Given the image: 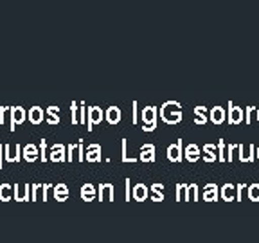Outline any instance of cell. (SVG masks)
I'll use <instances>...</instances> for the list:
<instances>
[{
  "mask_svg": "<svg viewBox=\"0 0 259 243\" xmlns=\"http://www.w3.org/2000/svg\"><path fill=\"white\" fill-rule=\"evenodd\" d=\"M160 117L167 123V125H177L182 119V108L177 101H167L162 105L160 108Z\"/></svg>",
  "mask_w": 259,
  "mask_h": 243,
  "instance_id": "cell-1",
  "label": "cell"
},
{
  "mask_svg": "<svg viewBox=\"0 0 259 243\" xmlns=\"http://www.w3.org/2000/svg\"><path fill=\"white\" fill-rule=\"evenodd\" d=\"M141 117H142V123H144L142 130H146V132L155 130V126H157V108H155V106H146L141 112Z\"/></svg>",
  "mask_w": 259,
  "mask_h": 243,
  "instance_id": "cell-2",
  "label": "cell"
},
{
  "mask_svg": "<svg viewBox=\"0 0 259 243\" xmlns=\"http://www.w3.org/2000/svg\"><path fill=\"white\" fill-rule=\"evenodd\" d=\"M9 113H11V130L15 132V125H22L27 119V112L24 110V106H11Z\"/></svg>",
  "mask_w": 259,
  "mask_h": 243,
  "instance_id": "cell-3",
  "label": "cell"
},
{
  "mask_svg": "<svg viewBox=\"0 0 259 243\" xmlns=\"http://www.w3.org/2000/svg\"><path fill=\"white\" fill-rule=\"evenodd\" d=\"M22 155V146L20 144H6L4 146V158L8 162H18Z\"/></svg>",
  "mask_w": 259,
  "mask_h": 243,
  "instance_id": "cell-4",
  "label": "cell"
},
{
  "mask_svg": "<svg viewBox=\"0 0 259 243\" xmlns=\"http://www.w3.org/2000/svg\"><path fill=\"white\" fill-rule=\"evenodd\" d=\"M167 158L173 162L182 160V139H178L175 144H171L169 148H167Z\"/></svg>",
  "mask_w": 259,
  "mask_h": 243,
  "instance_id": "cell-5",
  "label": "cell"
},
{
  "mask_svg": "<svg viewBox=\"0 0 259 243\" xmlns=\"http://www.w3.org/2000/svg\"><path fill=\"white\" fill-rule=\"evenodd\" d=\"M13 193H15L16 202H25V200H31V196H29V184H15V187H13Z\"/></svg>",
  "mask_w": 259,
  "mask_h": 243,
  "instance_id": "cell-6",
  "label": "cell"
},
{
  "mask_svg": "<svg viewBox=\"0 0 259 243\" xmlns=\"http://www.w3.org/2000/svg\"><path fill=\"white\" fill-rule=\"evenodd\" d=\"M103 117H105V113L99 106H89V130H92V126L97 123H101Z\"/></svg>",
  "mask_w": 259,
  "mask_h": 243,
  "instance_id": "cell-7",
  "label": "cell"
},
{
  "mask_svg": "<svg viewBox=\"0 0 259 243\" xmlns=\"http://www.w3.org/2000/svg\"><path fill=\"white\" fill-rule=\"evenodd\" d=\"M22 157H24L27 162H34L38 157H40L38 146L36 144H25L24 148H22Z\"/></svg>",
  "mask_w": 259,
  "mask_h": 243,
  "instance_id": "cell-8",
  "label": "cell"
},
{
  "mask_svg": "<svg viewBox=\"0 0 259 243\" xmlns=\"http://www.w3.org/2000/svg\"><path fill=\"white\" fill-rule=\"evenodd\" d=\"M65 144H54L53 148H51V153H49V158L53 162H61V160H67V157H65Z\"/></svg>",
  "mask_w": 259,
  "mask_h": 243,
  "instance_id": "cell-9",
  "label": "cell"
},
{
  "mask_svg": "<svg viewBox=\"0 0 259 243\" xmlns=\"http://www.w3.org/2000/svg\"><path fill=\"white\" fill-rule=\"evenodd\" d=\"M222 198L231 202V200H238V189H236L234 184H225L222 187Z\"/></svg>",
  "mask_w": 259,
  "mask_h": 243,
  "instance_id": "cell-10",
  "label": "cell"
},
{
  "mask_svg": "<svg viewBox=\"0 0 259 243\" xmlns=\"http://www.w3.org/2000/svg\"><path fill=\"white\" fill-rule=\"evenodd\" d=\"M141 158L142 162H153L155 160V146L153 144H144L141 146Z\"/></svg>",
  "mask_w": 259,
  "mask_h": 243,
  "instance_id": "cell-11",
  "label": "cell"
},
{
  "mask_svg": "<svg viewBox=\"0 0 259 243\" xmlns=\"http://www.w3.org/2000/svg\"><path fill=\"white\" fill-rule=\"evenodd\" d=\"M87 160L89 162H99L101 160V146L90 144L89 148H87Z\"/></svg>",
  "mask_w": 259,
  "mask_h": 243,
  "instance_id": "cell-12",
  "label": "cell"
},
{
  "mask_svg": "<svg viewBox=\"0 0 259 243\" xmlns=\"http://www.w3.org/2000/svg\"><path fill=\"white\" fill-rule=\"evenodd\" d=\"M241 121H243V110L231 103V105H229V123L238 125V123H241Z\"/></svg>",
  "mask_w": 259,
  "mask_h": 243,
  "instance_id": "cell-13",
  "label": "cell"
},
{
  "mask_svg": "<svg viewBox=\"0 0 259 243\" xmlns=\"http://www.w3.org/2000/svg\"><path fill=\"white\" fill-rule=\"evenodd\" d=\"M53 191H54V198H56L58 202H65V200L69 198V187L65 186V184H58V186H54Z\"/></svg>",
  "mask_w": 259,
  "mask_h": 243,
  "instance_id": "cell-14",
  "label": "cell"
},
{
  "mask_svg": "<svg viewBox=\"0 0 259 243\" xmlns=\"http://www.w3.org/2000/svg\"><path fill=\"white\" fill-rule=\"evenodd\" d=\"M29 121H31L32 125H38V123L44 121V108H41V106H32V108L29 110Z\"/></svg>",
  "mask_w": 259,
  "mask_h": 243,
  "instance_id": "cell-15",
  "label": "cell"
},
{
  "mask_svg": "<svg viewBox=\"0 0 259 243\" xmlns=\"http://www.w3.org/2000/svg\"><path fill=\"white\" fill-rule=\"evenodd\" d=\"M81 198L85 200V202H92L96 198V187L92 184H83V187H81Z\"/></svg>",
  "mask_w": 259,
  "mask_h": 243,
  "instance_id": "cell-16",
  "label": "cell"
},
{
  "mask_svg": "<svg viewBox=\"0 0 259 243\" xmlns=\"http://www.w3.org/2000/svg\"><path fill=\"white\" fill-rule=\"evenodd\" d=\"M105 115H106V121H108L110 125H115V123L121 121V110H119L117 106H110V108L105 112Z\"/></svg>",
  "mask_w": 259,
  "mask_h": 243,
  "instance_id": "cell-17",
  "label": "cell"
},
{
  "mask_svg": "<svg viewBox=\"0 0 259 243\" xmlns=\"http://www.w3.org/2000/svg\"><path fill=\"white\" fill-rule=\"evenodd\" d=\"M184 155H186V158L189 162H194V160H198L202 153H200L198 146H196V144H187V148L184 150Z\"/></svg>",
  "mask_w": 259,
  "mask_h": 243,
  "instance_id": "cell-18",
  "label": "cell"
},
{
  "mask_svg": "<svg viewBox=\"0 0 259 243\" xmlns=\"http://www.w3.org/2000/svg\"><path fill=\"white\" fill-rule=\"evenodd\" d=\"M99 200H113L112 184H101V186H99Z\"/></svg>",
  "mask_w": 259,
  "mask_h": 243,
  "instance_id": "cell-19",
  "label": "cell"
},
{
  "mask_svg": "<svg viewBox=\"0 0 259 243\" xmlns=\"http://www.w3.org/2000/svg\"><path fill=\"white\" fill-rule=\"evenodd\" d=\"M134 198L137 200V202H142V200L148 198V187H146L144 184L134 186Z\"/></svg>",
  "mask_w": 259,
  "mask_h": 243,
  "instance_id": "cell-20",
  "label": "cell"
},
{
  "mask_svg": "<svg viewBox=\"0 0 259 243\" xmlns=\"http://www.w3.org/2000/svg\"><path fill=\"white\" fill-rule=\"evenodd\" d=\"M216 198H218V186L210 184V186H207L205 189H203V200L212 202V200H216Z\"/></svg>",
  "mask_w": 259,
  "mask_h": 243,
  "instance_id": "cell-21",
  "label": "cell"
},
{
  "mask_svg": "<svg viewBox=\"0 0 259 243\" xmlns=\"http://www.w3.org/2000/svg\"><path fill=\"white\" fill-rule=\"evenodd\" d=\"M13 198V186L11 184H0V200L9 202Z\"/></svg>",
  "mask_w": 259,
  "mask_h": 243,
  "instance_id": "cell-22",
  "label": "cell"
},
{
  "mask_svg": "<svg viewBox=\"0 0 259 243\" xmlns=\"http://www.w3.org/2000/svg\"><path fill=\"white\" fill-rule=\"evenodd\" d=\"M210 119L214 123H218V125H222L225 121V110L222 106H214V108L210 110Z\"/></svg>",
  "mask_w": 259,
  "mask_h": 243,
  "instance_id": "cell-23",
  "label": "cell"
},
{
  "mask_svg": "<svg viewBox=\"0 0 259 243\" xmlns=\"http://www.w3.org/2000/svg\"><path fill=\"white\" fill-rule=\"evenodd\" d=\"M162 189H164V186L162 184H153L151 186V198L155 200V202H160V200H164V194H162Z\"/></svg>",
  "mask_w": 259,
  "mask_h": 243,
  "instance_id": "cell-24",
  "label": "cell"
},
{
  "mask_svg": "<svg viewBox=\"0 0 259 243\" xmlns=\"http://www.w3.org/2000/svg\"><path fill=\"white\" fill-rule=\"evenodd\" d=\"M198 198V186L191 184L189 187H186V198L184 200H196Z\"/></svg>",
  "mask_w": 259,
  "mask_h": 243,
  "instance_id": "cell-25",
  "label": "cell"
},
{
  "mask_svg": "<svg viewBox=\"0 0 259 243\" xmlns=\"http://www.w3.org/2000/svg\"><path fill=\"white\" fill-rule=\"evenodd\" d=\"M248 198L254 200V202H257L259 200V184H252V186H248Z\"/></svg>",
  "mask_w": 259,
  "mask_h": 243,
  "instance_id": "cell-26",
  "label": "cell"
},
{
  "mask_svg": "<svg viewBox=\"0 0 259 243\" xmlns=\"http://www.w3.org/2000/svg\"><path fill=\"white\" fill-rule=\"evenodd\" d=\"M212 150H214V146H212V144H207V146H203V153H205V160H207V162H212V160H216V155L212 153Z\"/></svg>",
  "mask_w": 259,
  "mask_h": 243,
  "instance_id": "cell-27",
  "label": "cell"
},
{
  "mask_svg": "<svg viewBox=\"0 0 259 243\" xmlns=\"http://www.w3.org/2000/svg\"><path fill=\"white\" fill-rule=\"evenodd\" d=\"M41 184H32L31 186V200H38V193L41 191Z\"/></svg>",
  "mask_w": 259,
  "mask_h": 243,
  "instance_id": "cell-28",
  "label": "cell"
},
{
  "mask_svg": "<svg viewBox=\"0 0 259 243\" xmlns=\"http://www.w3.org/2000/svg\"><path fill=\"white\" fill-rule=\"evenodd\" d=\"M45 150H47V142H45V139H41L40 142V158L41 160H47V153H45Z\"/></svg>",
  "mask_w": 259,
  "mask_h": 243,
  "instance_id": "cell-29",
  "label": "cell"
},
{
  "mask_svg": "<svg viewBox=\"0 0 259 243\" xmlns=\"http://www.w3.org/2000/svg\"><path fill=\"white\" fill-rule=\"evenodd\" d=\"M47 123L49 125H58L60 123V115L58 113H47Z\"/></svg>",
  "mask_w": 259,
  "mask_h": 243,
  "instance_id": "cell-30",
  "label": "cell"
},
{
  "mask_svg": "<svg viewBox=\"0 0 259 243\" xmlns=\"http://www.w3.org/2000/svg\"><path fill=\"white\" fill-rule=\"evenodd\" d=\"M70 110H72V123H79V119H77V113H79L77 103H72V105H70Z\"/></svg>",
  "mask_w": 259,
  "mask_h": 243,
  "instance_id": "cell-31",
  "label": "cell"
},
{
  "mask_svg": "<svg viewBox=\"0 0 259 243\" xmlns=\"http://www.w3.org/2000/svg\"><path fill=\"white\" fill-rule=\"evenodd\" d=\"M79 115H81V117H79V123H85V121H87V106L83 105V103L79 105Z\"/></svg>",
  "mask_w": 259,
  "mask_h": 243,
  "instance_id": "cell-32",
  "label": "cell"
},
{
  "mask_svg": "<svg viewBox=\"0 0 259 243\" xmlns=\"http://www.w3.org/2000/svg\"><path fill=\"white\" fill-rule=\"evenodd\" d=\"M223 148H225V142H223V139H222V141H220V160H227V157H225V155H223Z\"/></svg>",
  "mask_w": 259,
  "mask_h": 243,
  "instance_id": "cell-33",
  "label": "cell"
},
{
  "mask_svg": "<svg viewBox=\"0 0 259 243\" xmlns=\"http://www.w3.org/2000/svg\"><path fill=\"white\" fill-rule=\"evenodd\" d=\"M6 110H9L8 106H0V125L6 121Z\"/></svg>",
  "mask_w": 259,
  "mask_h": 243,
  "instance_id": "cell-34",
  "label": "cell"
},
{
  "mask_svg": "<svg viewBox=\"0 0 259 243\" xmlns=\"http://www.w3.org/2000/svg\"><path fill=\"white\" fill-rule=\"evenodd\" d=\"M2 164H4V146L0 144V170H2Z\"/></svg>",
  "mask_w": 259,
  "mask_h": 243,
  "instance_id": "cell-35",
  "label": "cell"
},
{
  "mask_svg": "<svg viewBox=\"0 0 259 243\" xmlns=\"http://www.w3.org/2000/svg\"><path fill=\"white\" fill-rule=\"evenodd\" d=\"M60 112V108H58V106H49L47 110H45V113H58Z\"/></svg>",
  "mask_w": 259,
  "mask_h": 243,
  "instance_id": "cell-36",
  "label": "cell"
},
{
  "mask_svg": "<svg viewBox=\"0 0 259 243\" xmlns=\"http://www.w3.org/2000/svg\"><path fill=\"white\" fill-rule=\"evenodd\" d=\"M126 200H130V178H126Z\"/></svg>",
  "mask_w": 259,
  "mask_h": 243,
  "instance_id": "cell-37",
  "label": "cell"
},
{
  "mask_svg": "<svg viewBox=\"0 0 259 243\" xmlns=\"http://www.w3.org/2000/svg\"><path fill=\"white\" fill-rule=\"evenodd\" d=\"M134 123H137V103L134 101Z\"/></svg>",
  "mask_w": 259,
  "mask_h": 243,
  "instance_id": "cell-38",
  "label": "cell"
},
{
  "mask_svg": "<svg viewBox=\"0 0 259 243\" xmlns=\"http://www.w3.org/2000/svg\"><path fill=\"white\" fill-rule=\"evenodd\" d=\"M257 157H259V148H257Z\"/></svg>",
  "mask_w": 259,
  "mask_h": 243,
  "instance_id": "cell-39",
  "label": "cell"
},
{
  "mask_svg": "<svg viewBox=\"0 0 259 243\" xmlns=\"http://www.w3.org/2000/svg\"><path fill=\"white\" fill-rule=\"evenodd\" d=\"M257 119H259V112H257Z\"/></svg>",
  "mask_w": 259,
  "mask_h": 243,
  "instance_id": "cell-40",
  "label": "cell"
}]
</instances>
